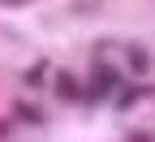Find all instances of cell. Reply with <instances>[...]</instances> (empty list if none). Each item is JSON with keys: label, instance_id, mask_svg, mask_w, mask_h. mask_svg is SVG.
<instances>
[{"label": "cell", "instance_id": "1", "mask_svg": "<svg viewBox=\"0 0 155 142\" xmlns=\"http://www.w3.org/2000/svg\"><path fill=\"white\" fill-rule=\"evenodd\" d=\"M116 82H121V73H116L112 65H95V82H91V91H82V104H99Z\"/></svg>", "mask_w": 155, "mask_h": 142}, {"label": "cell", "instance_id": "2", "mask_svg": "<svg viewBox=\"0 0 155 142\" xmlns=\"http://www.w3.org/2000/svg\"><path fill=\"white\" fill-rule=\"evenodd\" d=\"M56 95H61V99H82V86H78V78L73 73H56Z\"/></svg>", "mask_w": 155, "mask_h": 142}, {"label": "cell", "instance_id": "3", "mask_svg": "<svg viewBox=\"0 0 155 142\" xmlns=\"http://www.w3.org/2000/svg\"><path fill=\"white\" fill-rule=\"evenodd\" d=\"M13 121H26V125H43V112H39L35 104H22V99H17V104H13Z\"/></svg>", "mask_w": 155, "mask_h": 142}, {"label": "cell", "instance_id": "4", "mask_svg": "<svg viewBox=\"0 0 155 142\" xmlns=\"http://www.w3.org/2000/svg\"><path fill=\"white\" fill-rule=\"evenodd\" d=\"M125 60H129L134 73H151V56H147L142 48H125Z\"/></svg>", "mask_w": 155, "mask_h": 142}, {"label": "cell", "instance_id": "5", "mask_svg": "<svg viewBox=\"0 0 155 142\" xmlns=\"http://www.w3.org/2000/svg\"><path fill=\"white\" fill-rule=\"evenodd\" d=\"M48 69H52L48 60H35V65H30V69L22 73V82H26V86H39V82H43V78H48Z\"/></svg>", "mask_w": 155, "mask_h": 142}, {"label": "cell", "instance_id": "6", "mask_svg": "<svg viewBox=\"0 0 155 142\" xmlns=\"http://www.w3.org/2000/svg\"><path fill=\"white\" fill-rule=\"evenodd\" d=\"M138 99H142V91H138V86H125V91H121V95H116V104H121V108H125V112H129V108H134V104H138Z\"/></svg>", "mask_w": 155, "mask_h": 142}, {"label": "cell", "instance_id": "7", "mask_svg": "<svg viewBox=\"0 0 155 142\" xmlns=\"http://www.w3.org/2000/svg\"><path fill=\"white\" fill-rule=\"evenodd\" d=\"M5 9H17V5H30V0H0Z\"/></svg>", "mask_w": 155, "mask_h": 142}, {"label": "cell", "instance_id": "8", "mask_svg": "<svg viewBox=\"0 0 155 142\" xmlns=\"http://www.w3.org/2000/svg\"><path fill=\"white\" fill-rule=\"evenodd\" d=\"M129 142H151V134H129Z\"/></svg>", "mask_w": 155, "mask_h": 142}]
</instances>
